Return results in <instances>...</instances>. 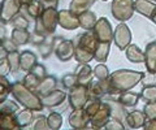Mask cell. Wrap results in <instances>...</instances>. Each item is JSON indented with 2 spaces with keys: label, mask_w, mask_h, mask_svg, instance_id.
Returning <instances> with one entry per match:
<instances>
[{
  "label": "cell",
  "mask_w": 156,
  "mask_h": 130,
  "mask_svg": "<svg viewBox=\"0 0 156 130\" xmlns=\"http://www.w3.org/2000/svg\"><path fill=\"white\" fill-rule=\"evenodd\" d=\"M146 73L136 70H129V69H119L111 73L109 77L104 81H101L107 90V94L109 95H120L121 93L129 91L134 86L138 85Z\"/></svg>",
  "instance_id": "cell-1"
},
{
  "label": "cell",
  "mask_w": 156,
  "mask_h": 130,
  "mask_svg": "<svg viewBox=\"0 0 156 130\" xmlns=\"http://www.w3.org/2000/svg\"><path fill=\"white\" fill-rule=\"evenodd\" d=\"M12 96L14 100H17L18 104L23 105L25 108H29L34 112H41L43 111L42 98L34 90H30L22 83V81L12 83Z\"/></svg>",
  "instance_id": "cell-2"
},
{
  "label": "cell",
  "mask_w": 156,
  "mask_h": 130,
  "mask_svg": "<svg viewBox=\"0 0 156 130\" xmlns=\"http://www.w3.org/2000/svg\"><path fill=\"white\" fill-rule=\"evenodd\" d=\"M58 25V11L56 7H46L43 13L35 20L34 31L43 37L55 34Z\"/></svg>",
  "instance_id": "cell-3"
},
{
  "label": "cell",
  "mask_w": 156,
  "mask_h": 130,
  "mask_svg": "<svg viewBox=\"0 0 156 130\" xmlns=\"http://www.w3.org/2000/svg\"><path fill=\"white\" fill-rule=\"evenodd\" d=\"M76 46L74 42L70 39H65L62 35L53 37V54L60 61L65 62L74 57Z\"/></svg>",
  "instance_id": "cell-4"
},
{
  "label": "cell",
  "mask_w": 156,
  "mask_h": 130,
  "mask_svg": "<svg viewBox=\"0 0 156 130\" xmlns=\"http://www.w3.org/2000/svg\"><path fill=\"white\" fill-rule=\"evenodd\" d=\"M134 12V0H113L111 4V13L119 22L129 21Z\"/></svg>",
  "instance_id": "cell-5"
},
{
  "label": "cell",
  "mask_w": 156,
  "mask_h": 130,
  "mask_svg": "<svg viewBox=\"0 0 156 130\" xmlns=\"http://www.w3.org/2000/svg\"><path fill=\"white\" fill-rule=\"evenodd\" d=\"M90 99L89 94V87L83 85H77L76 87H73L69 90L68 94V102L72 109H78V108H83L86 103Z\"/></svg>",
  "instance_id": "cell-6"
},
{
  "label": "cell",
  "mask_w": 156,
  "mask_h": 130,
  "mask_svg": "<svg viewBox=\"0 0 156 130\" xmlns=\"http://www.w3.org/2000/svg\"><path fill=\"white\" fill-rule=\"evenodd\" d=\"M21 0H2L0 3V20L4 23H11L17 14L21 12Z\"/></svg>",
  "instance_id": "cell-7"
},
{
  "label": "cell",
  "mask_w": 156,
  "mask_h": 130,
  "mask_svg": "<svg viewBox=\"0 0 156 130\" xmlns=\"http://www.w3.org/2000/svg\"><path fill=\"white\" fill-rule=\"evenodd\" d=\"M131 39H133V34H131L130 27L126 25L125 22H120L113 30V42L115 44L119 47L120 51H125Z\"/></svg>",
  "instance_id": "cell-8"
},
{
  "label": "cell",
  "mask_w": 156,
  "mask_h": 130,
  "mask_svg": "<svg viewBox=\"0 0 156 130\" xmlns=\"http://www.w3.org/2000/svg\"><path fill=\"white\" fill-rule=\"evenodd\" d=\"M101 100H104V102L109 105V108H111V117L116 118V120H120V121H122L125 124V120H126V116H128L129 111L126 109V107L122 103H120V100L117 99V96L105 94L103 98H101Z\"/></svg>",
  "instance_id": "cell-9"
},
{
  "label": "cell",
  "mask_w": 156,
  "mask_h": 130,
  "mask_svg": "<svg viewBox=\"0 0 156 130\" xmlns=\"http://www.w3.org/2000/svg\"><path fill=\"white\" fill-rule=\"evenodd\" d=\"M96 39L99 42H112L113 40V29L111 22L105 17L98 18L94 29H92Z\"/></svg>",
  "instance_id": "cell-10"
},
{
  "label": "cell",
  "mask_w": 156,
  "mask_h": 130,
  "mask_svg": "<svg viewBox=\"0 0 156 130\" xmlns=\"http://www.w3.org/2000/svg\"><path fill=\"white\" fill-rule=\"evenodd\" d=\"M109 120H111V108L103 100V103H101L100 108L98 109V112L90 118V125L94 129H101L105 126Z\"/></svg>",
  "instance_id": "cell-11"
},
{
  "label": "cell",
  "mask_w": 156,
  "mask_h": 130,
  "mask_svg": "<svg viewBox=\"0 0 156 130\" xmlns=\"http://www.w3.org/2000/svg\"><path fill=\"white\" fill-rule=\"evenodd\" d=\"M98 42L99 40L96 39L94 31L92 30H86L85 33L77 35V46L76 47L81 48V50H83V51L90 52V54H94L95 48L98 46Z\"/></svg>",
  "instance_id": "cell-12"
},
{
  "label": "cell",
  "mask_w": 156,
  "mask_h": 130,
  "mask_svg": "<svg viewBox=\"0 0 156 130\" xmlns=\"http://www.w3.org/2000/svg\"><path fill=\"white\" fill-rule=\"evenodd\" d=\"M68 98V94L64 90L60 89H55L53 91H51L50 94H47L44 96H42V103L44 108H56L58 105H61L65 102V99Z\"/></svg>",
  "instance_id": "cell-13"
},
{
  "label": "cell",
  "mask_w": 156,
  "mask_h": 130,
  "mask_svg": "<svg viewBox=\"0 0 156 130\" xmlns=\"http://www.w3.org/2000/svg\"><path fill=\"white\" fill-rule=\"evenodd\" d=\"M69 125L73 129H85L90 125V116L83 108L73 109L69 114Z\"/></svg>",
  "instance_id": "cell-14"
},
{
  "label": "cell",
  "mask_w": 156,
  "mask_h": 130,
  "mask_svg": "<svg viewBox=\"0 0 156 130\" xmlns=\"http://www.w3.org/2000/svg\"><path fill=\"white\" fill-rule=\"evenodd\" d=\"M58 26L65 30H76L77 27H80L78 16L69 9H61L58 11Z\"/></svg>",
  "instance_id": "cell-15"
},
{
  "label": "cell",
  "mask_w": 156,
  "mask_h": 130,
  "mask_svg": "<svg viewBox=\"0 0 156 130\" xmlns=\"http://www.w3.org/2000/svg\"><path fill=\"white\" fill-rule=\"evenodd\" d=\"M147 117L143 111H131L128 112V116L125 120V126L126 129H140L144 126V122Z\"/></svg>",
  "instance_id": "cell-16"
},
{
  "label": "cell",
  "mask_w": 156,
  "mask_h": 130,
  "mask_svg": "<svg viewBox=\"0 0 156 130\" xmlns=\"http://www.w3.org/2000/svg\"><path fill=\"white\" fill-rule=\"evenodd\" d=\"M144 64L150 73L156 74V40L150 42L144 50Z\"/></svg>",
  "instance_id": "cell-17"
},
{
  "label": "cell",
  "mask_w": 156,
  "mask_h": 130,
  "mask_svg": "<svg viewBox=\"0 0 156 130\" xmlns=\"http://www.w3.org/2000/svg\"><path fill=\"white\" fill-rule=\"evenodd\" d=\"M74 73L78 76V85L89 86L92 82V77H94V68L90 66V64H78Z\"/></svg>",
  "instance_id": "cell-18"
},
{
  "label": "cell",
  "mask_w": 156,
  "mask_h": 130,
  "mask_svg": "<svg viewBox=\"0 0 156 130\" xmlns=\"http://www.w3.org/2000/svg\"><path fill=\"white\" fill-rule=\"evenodd\" d=\"M134 8L135 12L151 20L156 11V3L152 0H134Z\"/></svg>",
  "instance_id": "cell-19"
},
{
  "label": "cell",
  "mask_w": 156,
  "mask_h": 130,
  "mask_svg": "<svg viewBox=\"0 0 156 130\" xmlns=\"http://www.w3.org/2000/svg\"><path fill=\"white\" fill-rule=\"evenodd\" d=\"M55 89H57V78L53 76H46L43 79H41V82H39L38 87L34 90L35 93L41 96H44L47 94H50L51 91H53Z\"/></svg>",
  "instance_id": "cell-20"
},
{
  "label": "cell",
  "mask_w": 156,
  "mask_h": 130,
  "mask_svg": "<svg viewBox=\"0 0 156 130\" xmlns=\"http://www.w3.org/2000/svg\"><path fill=\"white\" fill-rule=\"evenodd\" d=\"M125 55H126V59L130 62H134V64L144 62V52L136 44H133V43H130V44L126 47Z\"/></svg>",
  "instance_id": "cell-21"
},
{
  "label": "cell",
  "mask_w": 156,
  "mask_h": 130,
  "mask_svg": "<svg viewBox=\"0 0 156 130\" xmlns=\"http://www.w3.org/2000/svg\"><path fill=\"white\" fill-rule=\"evenodd\" d=\"M78 21H80V27L85 29V30H92L98 21V17L94 12H91L89 9V11H85L81 14H78Z\"/></svg>",
  "instance_id": "cell-22"
},
{
  "label": "cell",
  "mask_w": 156,
  "mask_h": 130,
  "mask_svg": "<svg viewBox=\"0 0 156 130\" xmlns=\"http://www.w3.org/2000/svg\"><path fill=\"white\" fill-rule=\"evenodd\" d=\"M35 64H38V57L33 51L26 50L21 52V70L27 73L34 68Z\"/></svg>",
  "instance_id": "cell-23"
},
{
  "label": "cell",
  "mask_w": 156,
  "mask_h": 130,
  "mask_svg": "<svg viewBox=\"0 0 156 130\" xmlns=\"http://www.w3.org/2000/svg\"><path fill=\"white\" fill-rule=\"evenodd\" d=\"M16 117V122L18 125V128H26L29 125H31V122L34 121V111L29 109V108H25V109H21L14 114Z\"/></svg>",
  "instance_id": "cell-24"
},
{
  "label": "cell",
  "mask_w": 156,
  "mask_h": 130,
  "mask_svg": "<svg viewBox=\"0 0 156 130\" xmlns=\"http://www.w3.org/2000/svg\"><path fill=\"white\" fill-rule=\"evenodd\" d=\"M30 31L27 29H20V27H13L12 34H11V39L16 43L17 46H23L26 43L30 42Z\"/></svg>",
  "instance_id": "cell-25"
},
{
  "label": "cell",
  "mask_w": 156,
  "mask_h": 130,
  "mask_svg": "<svg viewBox=\"0 0 156 130\" xmlns=\"http://www.w3.org/2000/svg\"><path fill=\"white\" fill-rule=\"evenodd\" d=\"M117 99L120 100V103H122L126 108H133L138 104L139 99H140V94L138 93H133V91H125L121 93L120 95H117Z\"/></svg>",
  "instance_id": "cell-26"
},
{
  "label": "cell",
  "mask_w": 156,
  "mask_h": 130,
  "mask_svg": "<svg viewBox=\"0 0 156 130\" xmlns=\"http://www.w3.org/2000/svg\"><path fill=\"white\" fill-rule=\"evenodd\" d=\"M111 52V42H98L94 52V60L98 62H105Z\"/></svg>",
  "instance_id": "cell-27"
},
{
  "label": "cell",
  "mask_w": 156,
  "mask_h": 130,
  "mask_svg": "<svg viewBox=\"0 0 156 130\" xmlns=\"http://www.w3.org/2000/svg\"><path fill=\"white\" fill-rule=\"evenodd\" d=\"M96 0H72L69 4V11L73 12L74 14H81L82 12L89 11V9L94 5V3Z\"/></svg>",
  "instance_id": "cell-28"
},
{
  "label": "cell",
  "mask_w": 156,
  "mask_h": 130,
  "mask_svg": "<svg viewBox=\"0 0 156 130\" xmlns=\"http://www.w3.org/2000/svg\"><path fill=\"white\" fill-rule=\"evenodd\" d=\"M44 8H46V5L41 2V0H34V2H31L30 4L25 5L26 16L33 18V20H37V18L43 13Z\"/></svg>",
  "instance_id": "cell-29"
},
{
  "label": "cell",
  "mask_w": 156,
  "mask_h": 130,
  "mask_svg": "<svg viewBox=\"0 0 156 130\" xmlns=\"http://www.w3.org/2000/svg\"><path fill=\"white\" fill-rule=\"evenodd\" d=\"M53 37H55V34L46 37V40L41 43L39 46H37L39 55H41V57H43V59H48V57L53 54Z\"/></svg>",
  "instance_id": "cell-30"
},
{
  "label": "cell",
  "mask_w": 156,
  "mask_h": 130,
  "mask_svg": "<svg viewBox=\"0 0 156 130\" xmlns=\"http://www.w3.org/2000/svg\"><path fill=\"white\" fill-rule=\"evenodd\" d=\"M89 87V94H90V98H96V99H101L103 96L107 94V90L104 87V85L101 81L96 79V81H92V82L87 86Z\"/></svg>",
  "instance_id": "cell-31"
},
{
  "label": "cell",
  "mask_w": 156,
  "mask_h": 130,
  "mask_svg": "<svg viewBox=\"0 0 156 130\" xmlns=\"http://www.w3.org/2000/svg\"><path fill=\"white\" fill-rule=\"evenodd\" d=\"M7 60L9 62V66H11V73L16 74L18 70H21V52H18V50L8 52Z\"/></svg>",
  "instance_id": "cell-32"
},
{
  "label": "cell",
  "mask_w": 156,
  "mask_h": 130,
  "mask_svg": "<svg viewBox=\"0 0 156 130\" xmlns=\"http://www.w3.org/2000/svg\"><path fill=\"white\" fill-rule=\"evenodd\" d=\"M12 94V83L9 82L7 76H0V103L8 99Z\"/></svg>",
  "instance_id": "cell-33"
},
{
  "label": "cell",
  "mask_w": 156,
  "mask_h": 130,
  "mask_svg": "<svg viewBox=\"0 0 156 130\" xmlns=\"http://www.w3.org/2000/svg\"><path fill=\"white\" fill-rule=\"evenodd\" d=\"M20 111V105L17 100L7 99L3 103H0V113H5V114H16Z\"/></svg>",
  "instance_id": "cell-34"
},
{
  "label": "cell",
  "mask_w": 156,
  "mask_h": 130,
  "mask_svg": "<svg viewBox=\"0 0 156 130\" xmlns=\"http://www.w3.org/2000/svg\"><path fill=\"white\" fill-rule=\"evenodd\" d=\"M47 124H48V128H50L51 130L60 129L62 126V116H61V113L52 111V112L47 116Z\"/></svg>",
  "instance_id": "cell-35"
},
{
  "label": "cell",
  "mask_w": 156,
  "mask_h": 130,
  "mask_svg": "<svg viewBox=\"0 0 156 130\" xmlns=\"http://www.w3.org/2000/svg\"><path fill=\"white\" fill-rule=\"evenodd\" d=\"M140 99L147 102H156V85L151 86H143L140 91Z\"/></svg>",
  "instance_id": "cell-36"
},
{
  "label": "cell",
  "mask_w": 156,
  "mask_h": 130,
  "mask_svg": "<svg viewBox=\"0 0 156 130\" xmlns=\"http://www.w3.org/2000/svg\"><path fill=\"white\" fill-rule=\"evenodd\" d=\"M101 103H103V100H101V99H96V98H90L89 99V102L86 103L83 109L86 111V113L90 116V118L98 112V109L100 108Z\"/></svg>",
  "instance_id": "cell-37"
},
{
  "label": "cell",
  "mask_w": 156,
  "mask_h": 130,
  "mask_svg": "<svg viewBox=\"0 0 156 130\" xmlns=\"http://www.w3.org/2000/svg\"><path fill=\"white\" fill-rule=\"evenodd\" d=\"M109 69L107 68L104 62H98V65L94 66V77L99 81H104L109 77Z\"/></svg>",
  "instance_id": "cell-38"
},
{
  "label": "cell",
  "mask_w": 156,
  "mask_h": 130,
  "mask_svg": "<svg viewBox=\"0 0 156 130\" xmlns=\"http://www.w3.org/2000/svg\"><path fill=\"white\" fill-rule=\"evenodd\" d=\"M61 83L65 89L72 90L78 85V76L76 73H66L61 77Z\"/></svg>",
  "instance_id": "cell-39"
},
{
  "label": "cell",
  "mask_w": 156,
  "mask_h": 130,
  "mask_svg": "<svg viewBox=\"0 0 156 130\" xmlns=\"http://www.w3.org/2000/svg\"><path fill=\"white\" fill-rule=\"evenodd\" d=\"M39 82H41V78H38V77L34 73H31V72H27L26 76L23 77V79H22V83L30 90H35L38 87Z\"/></svg>",
  "instance_id": "cell-40"
},
{
  "label": "cell",
  "mask_w": 156,
  "mask_h": 130,
  "mask_svg": "<svg viewBox=\"0 0 156 130\" xmlns=\"http://www.w3.org/2000/svg\"><path fill=\"white\" fill-rule=\"evenodd\" d=\"M13 27H20V29H29V20L26 18L25 14H22L20 12L16 17L11 21Z\"/></svg>",
  "instance_id": "cell-41"
},
{
  "label": "cell",
  "mask_w": 156,
  "mask_h": 130,
  "mask_svg": "<svg viewBox=\"0 0 156 130\" xmlns=\"http://www.w3.org/2000/svg\"><path fill=\"white\" fill-rule=\"evenodd\" d=\"M34 130H47L50 129L47 124V116H43V114H39L34 118V125H33Z\"/></svg>",
  "instance_id": "cell-42"
},
{
  "label": "cell",
  "mask_w": 156,
  "mask_h": 130,
  "mask_svg": "<svg viewBox=\"0 0 156 130\" xmlns=\"http://www.w3.org/2000/svg\"><path fill=\"white\" fill-rule=\"evenodd\" d=\"M143 112L147 118H156V102H147L143 107Z\"/></svg>",
  "instance_id": "cell-43"
},
{
  "label": "cell",
  "mask_w": 156,
  "mask_h": 130,
  "mask_svg": "<svg viewBox=\"0 0 156 130\" xmlns=\"http://www.w3.org/2000/svg\"><path fill=\"white\" fill-rule=\"evenodd\" d=\"M104 128L107 130H124V129H126L125 124L122 121H120V120H116V118H112V117H111L109 121L107 122V125H105Z\"/></svg>",
  "instance_id": "cell-44"
},
{
  "label": "cell",
  "mask_w": 156,
  "mask_h": 130,
  "mask_svg": "<svg viewBox=\"0 0 156 130\" xmlns=\"http://www.w3.org/2000/svg\"><path fill=\"white\" fill-rule=\"evenodd\" d=\"M0 47H2L3 48V50L4 51H5L7 52V54H8V52H12V51H16L17 50V44H16V43H14L12 39H11V38H4V39H2V44H0Z\"/></svg>",
  "instance_id": "cell-45"
},
{
  "label": "cell",
  "mask_w": 156,
  "mask_h": 130,
  "mask_svg": "<svg viewBox=\"0 0 156 130\" xmlns=\"http://www.w3.org/2000/svg\"><path fill=\"white\" fill-rule=\"evenodd\" d=\"M30 72H31V73H34V74H35V76L38 77V78H41V79H43V78H44V77L47 76L46 66L43 65V64H39V62H38V64L34 65V68H33Z\"/></svg>",
  "instance_id": "cell-46"
},
{
  "label": "cell",
  "mask_w": 156,
  "mask_h": 130,
  "mask_svg": "<svg viewBox=\"0 0 156 130\" xmlns=\"http://www.w3.org/2000/svg\"><path fill=\"white\" fill-rule=\"evenodd\" d=\"M11 73V66L5 57H0V76H8Z\"/></svg>",
  "instance_id": "cell-47"
},
{
  "label": "cell",
  "mask_w": 156,
  "mask_h": 130,
  "mask_svg": "<svg viewBox=\"0 0 156 130\" xmlns=\"http://www.w3.org/2000/svg\"><path fill=\"white\" fill-rule=\"evenodd\" d=\"M142 85L143 86H151V85H156V74L155 73H150L147 72V74H144V77L142 78Z\"/></svg>",
  "instance_id": "cell-48"
},
{
  "label": "cell",
  "mask_w": 156,
  "mask_h": 130,
  "mask_svg": "<svg viewBox=\"0 0 156 130\" xmlns=\"http://www.w3.org/2000/svg\"><path fill=\"white\" fill-rule=\"evenodd\" d=\"M46 40V37H43L41 34H38V33L34 31V34H31L30 37V42L29 43H31V44H35V46H39L41 43H43Z\"/></svg>",
  "instance_id": "cell-49"
},
{
  "label": "cell",
  "mask_w": 156,
  "mask_h": 130,
  "mask_svg": "<svg viewBox=\"0 0 156 130\" xmlns=\"http://www.w3.org/2000/svg\"><path fill=\"white\" fill-rule=\"evenodd\" d=\"M144 130H156V118H147L144 122Z\"/></svg>",
  "instance_id": "cell-50"
},
{
  "label": "cell",
  "mask_w": 156,
  "mask_h": 130,
  "mask_svg": "<svg viewBox=\"0 0 156 130\" xmlns=\"http://www.w3.org/2000/svg\"><path fill=\"white\" fill-rule=\"evenodd\" d=\"M7 37V23L0 20V39H4Z\"/></svg>",
  "instance_id": "cell-51"
},
{
  "label": "cell",
  "mask_w": 156,
  "mask_h": 130,
  "mask_svg": "<svg viewBox=\"0 0 156 130\" xmlns=\"http://www.w3.org/2000/svg\"><path fill=\"white\" fill-rule=\"evenodd\" d=\"M41 2L44 4L46 7H56L57 3H58V0H41Z\"/></svg>",
  "instance_id": "cell-52"
},
{
  "label": "cell",
  "mask_w": 156,
  "mask_h": 130,
  "mask_svg": "<svg viewBox=\"0 0 156 130\" xmlns=\"http://www.w3.org/2000/svg\"><path fill=\"white\" fill-rule=\"evenodd\" d=\"M31 2H34V0H21L22 5H27V4H30Z\"/></svg>",
  "instance_id": "cell-53"
},
{
  "label": "cell",
  "mask_w": 156,
  "mask_h": 130,
  "mask_svg": "<svg viewBox=\"0 0 156 130\" xmlns=\"http://www.w3.org/2000/svg\"><path fill=\"white\" fill-rule=\"evenodd\" d=\"M151 21H152L155 25H156V11H155V13H154V16H152V18H151Z\"/></svg>",
  "instance_id": "cell-54"
},
{
  "label": "cell",
  "mask_w": 156,
  "mask_h": 130,
  "mask_svg": "<svg viewBox=\"0 0 156 130\" xmlns=\"http://www.w3.org/2000/svg\"><path fill=\"white\" fill-rule=\"evenodd\" d=\"M0 44H2V39H0Z\"/></svg>",
  "instance_id": "cell-55"
},
{
  "label": "cell",
  "mask_w": 156,
  "mask_h": 130,
  "mask_svg": "<svg viewBox=\"0 0 156 130\" xmlns=\"http://www.w3.org/2000/svg\"><path fill=\"white\" fill-rule=\"evenodd\" d=\"M103 2H108V0H103Z\"/></svg>",
  "instance_id": "cell-56"
},
{
  "label": "cell",
  "mask_w": 156,
  "mask_h": 130,
  "mask_svg": "<svg viewBox=\"0 0 156 130\" xmlns=\"http://www.w3.org/2000/svg\"><path fill=\"white\" fill-rule=\"evenodd\" d=\"M152 2H155V3H156V0H152Z\"/></svg>",
  "instance_id": "cell-57"
},
{
  "label": "cell",
  "mask_w": 156,
  "mask_h": 130,
  "mask_svg": "<svg viewBox=\"0 0 156 130\" xmlns=\"http://www.w3.org/2000/svg\"><path fill=\"white\" fill-rule=\"evenodd\" d=\"M0 3H2V2H0Z\"/></svg>",
  "instance_id": "cell-58"
}]
</instances>
